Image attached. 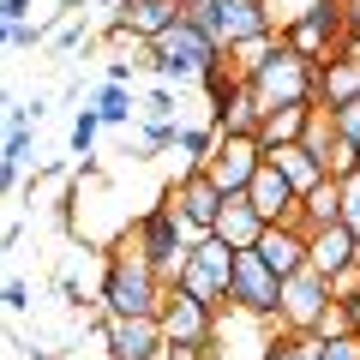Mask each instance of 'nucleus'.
<instances>
[{
  "label": "nucleus",
  "instance_id": "c03bdc74",
  "mask_svg": "<svg viewBox=\"0 0 360 360\" xmlns=\"http://www.w3.org/2000/svg\"><path fill=\"white\" fill-rule=\"evenodd\" d=\"M342 13H348V30L360 25V0H342Z\"/></svg>",
  "mask_w": 360,
  "mask_h": 360
},
{
  "label": "nucleus",
  "instance_id": "a19ab883",
  "mask_svg": "<svg viewBox=\"0 0 360 360\" xmlns=\"http://www.w3.org/2000/svg\"><path fill=\"white\" fill-rule=\"evenodd\" d=\"M0 18L6 25H30V0H0Z\"/></svg>",
  "mask_w": 360,
  "mask_h": 360
},
{
  "label": "nucleus",
  "instance_id": "1a4fd4ad",
  "mask_svg": "<svg viewBox=\"0 0 360 360\" xmlns=\"http://www.w3.org/2000/svg\"><path fill=\"white\" fill-rule=\"evenodd\" d=\"M276 276L264 270L258 252H234V270H229V307L252 312V319H276Z\"/></svg>",
  "mask_w": 360,
  "mask_h": 360
},
{
  "label": "nucleus",
  "instance_id": "6ab92c4d",
  "mask_svg": "<svg viewBox=\"0 0 360 360\" xmlns=\"http://www.w3.org/2000/svg\"><path fill=\"white\" fill-rule=\"evenodd\" d=\"M264 162L276 168V174H283L288 186H295V198H307L312 186H319V180H324V168L312 162V156L300 150V144H276V150H264Z\"/></svg>",
  "mask_w": 360,
  "mask_h": 360
},
{
  "label": "nucleus",
  "instance_id": "4be33fe9",
  "mask_svg": "<svg viewBox=\"0 0 360 360\" xmlns=\"http://www.w3.org/2000/svg\"><path fill=\"white\" fill-rule=\"evenodd\" d=\"M307 108H312V103H307ZM307 108H276V115H264V127H258V150H276V144H300Z\"/></svg>",
  "mask_w": 360,
  "mask_h": 360
},
{
  "label": "nucleus",
  "instance_id": "0eeeda50",
  "mask_svg": "<svg viewBox=\"0 0 360 360\" xmlns=\"http://www.w3.org/2000/svg\"><path fill=\"white\" fill-rule=\"evenodd\" d=\"M186 25H198V30H205V37L217 42L222 54L240 49V42H252V37H270L264 6H258V0H210L205 13H193Z\"/></svg>",
  "mask_w": 360,
  "mask_h": 360
},
{
  "label": "nucleus",
  "instance_id": "5701e85b",
  "mask_svg": "<svg viewBox=\"0 0 360 360\" xmlns=\"http://www.w3.org/2000/svg\"><path fill=\"white\" fill-rule=\"evenodd\" d=\"M180 174H205L210 150H217V127H180Z\"/></svg>",
  "mask_w": 360,
  "mask_h": 360
},
{
  "label": "nucleus",
  "instance_id": "b1692460",
  "mask_svg": "<svg viewBox=\"0 0 360 360\" xmlns=\"http://www.w3.org/2000/svg\"><path fill=\"white\" fill-rule=\"evenodd\" d=\"M186 264H198V270H205V276H210V283H222V288H229L234 252H229V246L217 240V234H205V240H193V252H186Z\"/></svg>",
  "mask_w": 360,
  "mask_h": 360
},
{
  "label": "nucleus",
  "instance_id": "79ce46f5",
  "mask_svg": "<svg viewBox=\"0 0 360 360\" xmlns=\"http://www.w3.org/2000/svg\"><path fill=\"white\" fill-rule=\"evenodd\" d=\"M156 360H205V348H162Z\"/></svg>",
  "mask_w": 360,
  "mask_h": 360
},
{
  "label": "nucleus",
  "instance_id": "58836bf2",
  "mask_svg": "<svg viewBox=\"0 0 360 360\" xmlns=\"http://www.w3.org/2000/svg\"><path fill=\"white\" fill-rule=\"evenodd\" d=\"M18 186H25V168L0 156V198H6V193H18Z\"/></svg>",
  "mask_w": 360,
  "mask_h": 360
},
{
  "label": "nucleus",
  "instance_id": "393cba45",
  "mask_svg": "<svg viewBox=\"0 0 360 360\" xmlns=\"http://www.w3.org/2000/svg\"><path fill=\"white\" fill-rule=\"evenodd\" d=\"M174 144H180V120H144L127 156H144V162H150V156H168Z\"/></svg>",
  "mask_w": 360,
  "mask_h": 360
},
{
  "label": "nucleus",
  "instance_id": "ea45409f",
  "mask_svg": "<svg viewBox=\"0 0 360 360\" xmlns=\"http://www.w3.org/2000/svg\"><path fill=\"white\" fill-rule=\"evenodd\" d=\"M42 37H49L42 25H13V49H37Z\"/></svg>",
  "mask_w": 360,
  "mask_h": 360
},
{
  "label": "nucleus",
  "instance_id": "412c9836",
  "mask_svg": "<svg viewBox=\"0 0 360 360\" xmlns=\"http://www.w3.org/2000/svg\"><path fill=\"white\" fill-rule=\"evenodd\" d=\"M90 108H96V120H103V127H132V115H139V96H132L127 84H96Z\"/></svg>",
  "mask_w": 360,
  "mask_h": 360
},
{
  "label": "nucleus",
  "instance_id": "f257e3e1",
  "mask_svg": "<svg viewBox=\"0 0 360 360\" xmlns=\"http://www.w3.org/2000/svg\"><path fill=\"white\" fill-rule=\"evenodd\" d=\"M162 295H168V283L127 246V234H120V246L103 264V283H96L103 319H156V312H162Z\"/></svg>",
  "mask_w": 360,
  "mask_h": 360
},
{
  "label": "nucleus",
  "instance_id": "f704fd0d",
  "mask_svg": "<svg viewBox=\"0 0 360 360\" xmlns=\"http://www.w3.org/2000/svg\"><path fill=\"white\" fill-rule=\"evenodd\" d=\"M330 127H336V139L360 144V103H342V108H330Z\"/></svg>",
  "mask_w": 360,
  "mask_h": 360
},
{
  "label": "nucleus",
  "instance_id": "c9c22d12",
  "mask_svg": "<svg viewBox=\"0 0 360 360\" xmlns=\"http://www.w3.org/2000/svg\"><path fill=\"white\" fill-rule=\"evenodd\" d=\"M319 360H360V336H330V342H319Z\"/></svg>",
  "mask_w": 360,
  "mask_h": 360
},
{
  "label": "nucleus",
  "instance_id": "4c0bfd02",
  "mask_svg": "<svg viewBox=\"0 0 360 360\" xmlns=\"http://www.w3.org/2000/svg\"><path fill=\"white\" fill-rule=\"evenodd\" d=\"M54 288H60V300H66V307H90V300H84V283H78L72 270H60V283H54Z\"/></svg>",
  "mask_w": 360,
  "mask_h": 360
},
{
  "label": "nucleus",
  "instance_id": "a878e982",
  "mask_svg": "<svg viewBox=\"0 0 360 360\" xmlns=\"http://www.w3.org/2000/svg\"><path fill=\"white\" fill-rule=\"evenodd\" d=\"M336 144V127H330V108H307V127H300V150L312 156V162L324 168V156H330Z\"/></svg>",
  "mask_w": 360,
  "mask_h": 360
},
{
  "label": "nucleus",
  "instance_id": "423d86ee",
  "mask_svg": "<svg viewBox=\"0 0 360 360\" xmlns=\"http://www.w3.org/2000/svg\"><path fill=\"white\" fill-rule=\"evenodd\" d=\"M342 42H348V13H342V0H319L307 18H295V25L283 30V49H295L300 60H312V66H324Z\"/></svg>",
  "mask_w": 360,
  "mask_h": 360
},
{
  "label": "nucleus",
  "instance_id": "f8f14e48",
  "mask_svg": "<svg viewBox=\"0 0 360 360\" xmlns=\"http://www.w3.org/2000/svg\"><path fill=\"white\" fill-rule=\"evenodd\" d=\"M96 330H103V354L108 360H156L168 348L162 330H156V319H103Z\"/></svg>",
  "mask_w": 360,
  "mask_h": 360
},
{
  "label": "nucleus",
  "instance_id": "c756f323",
  "mask_svg": "<svg viewBox=\"0 0 360 360\" xmlns=\"http://www.w3.org/2000/svg\"><path fill=\"white\" fill-rule=\"evenodd\" d=\"M84 42H90V18H84V13H66L60 25H54V49H60V54L84 49Z\"/></svg>",
  "mask_w": 360,
  "mask_h": 360
},
{
  "label": "nucleus",
  "instance_id": "473e14b6",
  "mask_svg": "<svg viewBox=\"0 0 360 360\" xmlns=\"http://www.w3.org/2000/svg\"><path fill=\"white\" fill-rule=\"evenodd\" d=\"M342 229L354 234V246H360V168L342 180Z\"/></svg>",
  "mask_w": 360,
  "mask_h": 360
},
{
  "label": "nucleus",
  "instance_id": "2f4dec72",
  "mask_svg": "<svg viewBox=\"0 0 360 360\" xmlns=\"http://www.w3.org/2000/svg\"><path fill=\"white\" fill-rule=\"evenodd\" d=\"M312 336H319V342H330V336H354V330H348V307H342V300H330V307L319 312Z\"/></svg>",
  "mask_w": 360,
  "mask_h": 360
},
{
  "label": "nucleus",
  "instance_id": "f03ea898",
  "mask_svg": "<svg viewBox=\"0 0 360 360\" xmlns=\"http://www.w3.org/2000/svg\"><path fill=\"white\" fill-rule=\"evenodd\" d=\"M127 246L144 258V264L162 276L168 288H174V276H180V264H186V252H193V229L174 217L168 205H150L139 222H132V234H127Z\"/></svg>",
  "mask_w": 360,
  "mask_h": 360
},
{
  "label": "nucleus",
  "instance_id": "cd10ccee",
  "mask_svg": "<svg viewBox=\"0 0 360 360\" xmlns=\"http://www.w3.org/2000/svg\"><path fill=\"white\" fill-rule=\"evenodd\" d=\"M258 6H264V25H270V37H283V30L295 25V18H307L312 6H319V0H258Z\"/></svg>",
  "mask_w": 360,
  "mask_h": 360
},
{
  "label": "nucleus",
  "instance_id": "dca6fc26",
  "mask_svg": "<svg viewBox=\"0 0 360 360\" xmlns=\"http://www.w3.org/2000/svg\"><path fill=\"white\" fill-rule=\"evenodd\" d=\"M210 234H217L229 252H252L258 234H264V217L246 205V193H229V198H222V210H217V222H210Z\"/></svg>",
  "mask_w": 360,
  "mask_h": 360
},
{
  "label": "nucleus",
  "instance_id": "37998d69",
  "mask_svg": "<svg viewBox=\"0 0 360 360\" xmlns=\"http://www.w3.org/2000/svg\"><path fill=\"white\" fill-rule=\"evenodd\" d=\"M342 307H348V330L360 336V295H354V300H342Z\"/></svg>",
  "mask_w": 360,
  "mask_h": 360
},
{
  "label": "nucleus",
  "instance_id": "c85d7f7f",
  "mask_svg": "<svg viewBox=\"0 0 360 360\" xmlns=\"http://www.w3.org/2000/svg\"><path fill=\"white\" fill-rule=\"evenodd\" d=\"M139 120H180V103H174V84H150L139 96Z\"/></svg>",
  "mask_w": 360,
  "mask_h": 360
},
{
  "label": "nucleus",
  "instance_id": "f3484780",
  "mask_svg": "<svg viewBox=\"0 0 360 360\" xmlns=\"http://www.w3.org/2000/svg\"><path fill=\"white\" fill-rule=\"evenodd\" d=\"M115 25L132 30L139 42H156L162 30L180 25V0H120V6H115Z\"/></svg>",
  "mask_w": 360,
  "mask_h": 360
},
{
  "label": "nucleus",
  "instance_id": "4468645a",
  "mask_svg": "<svg viewBox=\"0 0 360 360\" xmlns=\"http://www.w3.org/2000/svg\"><path fill=\"white\" fill-rule=\"evenodd\" d=\"M252 252L264 258V270L283 283V276H295V270L307 264V229H300V222H270V229L258 234Z\"/></svg>",
  "mask_w": 360,
  "mask_h": 360
},
{
  "label": "nucleus",
  "instance_id": "ddd939ff",
  "mask_svg": "<svg viewBox=\"0 0 360 360\" xmlns=\"http://www.w3.org/2000/svg\"><path fill=\"white\" fill-rule=\"evenodd\" d=\"M342 103H360V54L348 42L319 66V90H312V108H342Z\"/></svg>",
  "mask_w": 360,
  "mask_h": 360
},
{
  "label": "nucleus",
  "instance_id": "2eb2a0df",
  "mask_svg": "<svg viewBox=\"0 0 360 360\" xmlns=\"http://www.w3.org/2000/svg\"><path fill=\"white\" fill-rule=\"evenodd\" d=\"M246 205L264 217V229H270V222H300V198H295V186H288V180L276 174L270 162L252 174V186H246Z\"/></svg>",
  "mask_w": 360,
  "mask_h": 360
},
{
  "label": "nucleus",
  "instance_id": "7c9ffc66",
  "mask_svg": "<svg viewBox=\"0 0 360 360\" xmlns=\"http://www.w3.org/2000/svg\"><path fill=\"white\" fill-rule=\"evenodd\" d=\"M96 132H103V120H96V108H84V115L72 120V156H84V162H90V150H96Z\"/></svg>",
  "mask_w": 360,
  "mask_h": 360
},
{
  "label": "nucleus",
  "instance_id": "9d476101",
  "mask_svg": "<svg viewBox=\"0 0 360 360\" xmlns=\"http://www.w3.org/2000/svg\"><path fill=\"white\" fill-rule=\"evenodd\" d=\"M210 319H217L210 307H198L193 295L168 288V295H162V312H156V330H162L168 348H205V342H210Z\"/></svg>",
  "mask_w": 360,
  "mask_h": 360
},
{
  "label": "nucleus",
  "instance_id": "de8ad7c7",
  "mask_svg": "<svg viewBox=\"0 0 360 360\" xmlns=\"http://www.w3.org/2000/svg\"><path fill=\"white\" fill-rule=\"evenodd\" d=\"M96 6H120V0H96Z\"/></svg>",
  "mask_w": 360,
  "mask_h": 360
},
{
  "label": "nucleus",
  "instance_id": "a211bd4d",
  "mask_svg": "<svg viewBox=\"0 0 360 360\" xmlns=\"http://www.w3.org/2000/svg\"><path fill=\"white\" fill-rule=\"evenodd\" d=\"M354 252H360V246H354V234H348L342 222H330V229H312V234H307V264L319 270V276L348 270V264H354Z\"/></svg>",
  "mask_w": 360,
  "mask_h": 360
},
{
  "label": "nucleus",
  "instance_id": "72a5a7b5",
  "mask_svg": "<svg viewBox=\"0 0 360 360\" xmlns=\"http://www.w3.org/2000/svg\"><path fill=\"white\" fill-rule=\"evenodd\" d=\"M0 307H6V312H30V307H37L25 276H6V283H0Z\"/></svg>",
  "mask_w": 360,
  "mask_h": 360
},
{
  "label": "nucleus",
  "instance_id": "a18cd8bd",
  "mask_svg": "<svg viewBox=\"0 0 360 360\" xmlns=\"http://www.w3.org/2000/svg\"><path fill=\"white\" fill-rule=\"evenodd\" d=\"M0 49H13V25L6 18H0Z\"/></svg>",
  "mask_w": 360,
  "mask_h": 360
},
{
  "label": "nucleus",
  "instance_id": "49530a36",
  "mask_svg": "<svg viewBox=\"0 0 360 360\" xmlns=\"http://www.w3.org/2000/svg\"><path fill=\"white\" fill-rule=\"evenodd\" d=\"M348 49H354V54H360V25H354V30H348Z\"/></svg>",
  "mask_w": 360,
  "mask_h": 360
},
{
  "label": "nucleus",
  "instance_id": "39448f33",
  "mask_svg": "<svg viewBox=\"0 0 360 360\" xmlns=\"http://www.w3.org/2000/svg\"><path fill=\"white\" fill-rule=\"evenodd\" d=\"M330 307V276H319L312 264H300L295 276H283L276 288V330L283 336H312L319 312Z\"/></svg>",
  "mask_w": 360,
  "mask_h": 360
},
{
  "label": "nucleus",
  "instance_id": "aec40b11",
  "mask_svg": "<svg viewBox=\"0 0 360 360\" xmlns=\"http://www.w3.org/2000/svg\"><path fill=\"white\" fill-rule=\"evenodd\" d=\"M330 222H342V180H330L324 174L319 186H312L307 198H300V229H330Z\"/></svg>",
  "mask_w": 360,
  "mask_h": 360
},
{
  "label": "nucleus",
  "instance_id": "6e6552de",
  "mask_svg": "<svg viewBox=\"0 0 360 360\" xmlns=\"http://www.w3.org/2000/svg\"><path fill=\"white\" fill-rule=\"evenodd\" d=\"M258 168H264V150H258V139H240V132H217V150H210L205 174H210V186H217L222 198H229V193H246Z\"/></svg>",
  "mask_w": 360,
  "mask_h": 360
},
{
  "label": "nucleus",
  "instance_id": "bb28decb",
  "mask_svg": "<svg viewBox=\"0 0 360 360\" xmlns=\"http://www.w3.org/2000/svg\"><path fill=\"white\" fill-rule=\"evenodd\" d=\"M276 49H283V37H252V42H240V49H229L234 78H252V72H258V66H264Z\"/></svg>",
  "mask_w": 360,
  "mask_h": 360
},
{
  "label": "nucleus",
  "instance_id": "20e7f679",
  "mask_svg": "<svg viewBox=\"0 0 360 360\" xmlns=\"http://www.w3.org/2000/svg\"><path fill=\"white\" fill-rule=\"evenodd\" d=\"M246 84H252V96H258L264 115H276V108H307L312 90H319V66L300 60L295 49H276L252 78H246Z\"/></svg>",
  "mask_w": 360,
  "mask_h": 360
},
{
  "label": "nucleus",
  "instance_id": "9b49d317",
  "mask_svg": "<svg viewBox=\"0 0 360 360\" xmlns=\"http://www.w3.org/2000/svg\"><path fill=\"white\" fill-rule=\"evenodd\" d=\"M162 205L174 210L186 229H193V240H205L210 234V222H217V210H222V193L210 186V174H180L174 186L162 193Z\"/></svg>",
  "mask_w": 360,
  "mask_h": 360
},
{
  "label": "nucleus",
  "instance_id": "7ed1b4c3",
  "mask_svg": "<svg viewBox=\"0 0 360 360\" xmlns=\"http://www.w3.org/2000/svg\"><path fill=\"white\" fill-rule=\"evenodd\" d=\"M210 60H222V49H217L198 25H186V18L150 42V72H156V84H198V78L210 72Z\"/></svg>",
  "mask_w": 360,
  "mask_h": 360
},
{
  "label": "nucleus",
  "instance_id": "e433bc0d",
  "mask_svg": "<svg viewBox=\"0 0 360 360\" xmlns=\"http://www.w3.org/2000/svg\"><path fill=\"white\" fill-rule=\"evenodd\" d=\"M132 72H139V60H120V54H115V60L103 66V84H127L132 90Z\"/></svg>",
  "mask_w": 360,
  "mask_h": 360
}]
</instances>
